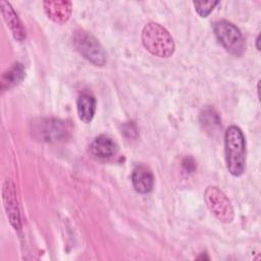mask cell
Masks as SVG:
<instances>
[{"label":"cell","instance_id":"1","mask_svg":"<svg viewBox=\"0 0 261 261\" xmlns=\"http://www.w3.org/2000/svg\"><path fill=\"white\" fill-rule=\"evenodd\" d=\"M225 162L229 173L240 176L245 171L246 165V140L242 129L230 125L224 134Z\"/></svg>","mask_w":261,"mask_h":261},{"label":"cell","instance_id":"2","mask_svg":"<svg viewBox=\"0 0 261 261\" xmlns=\"http://www.w3.org/2000/svg\"><path fill=\"white\" fill-rule=\"evenodd\" d=\"M144 47L153 55L168 58L174 52V41L169 32L157 22L147 23L142 31Z\"/></svg>","mask_w":261,"mask_h":261},{"label":"cell","instance_id":"3","mask_svg":"<svg viewBox=\"0 0 261 261\" xmlns=\"http://www.w3.org/2000/svg\"><path fill=\"white\" fill-rule=\"evenodd\" d=\"M75 49L84 58L96 66H103L107 62V53L100 42L89 32L76 30L72 36Z\"/></svg>","mask_w":261,"mask_h":261},{"label":"cell","instance_id":"4","mask_svg":"<svg viewBox=\"0 0 261 261\" xmlns=\"http://www.w3.org/2000/svg\"><path fill=\"white\" fill-rule=\"evenodd\" d=\"M213 32L223 48L234 56H241L245 49V43L241 31L231 22L221 19L213 23Z\"/></svg>","mask_w":261,"mask_h":261},{"label":"cell","instance_id":"5","mask_svg":"<svg viewBox=\"0 0 261 261\" xmlns=\"http://www.w3.org/2000/svg\"><path fill=\"white\" fill-rule=\"evenodd\" d=\"M204 200L211 213L223 223H229L234 218V211L227 196L217 187L209 186L204 193Z\"/></svg>","mask_w":261,"mask_h":261},{"label":"cell","instance_id":"6","mask_svg":"<svg viewBox=\"0 0 261 261\" xmlns=\"http://www.w3.org/2000/svg\"><path fill=\"white\" fill-rule=\"evenodd\" d=\"M34 136L45 142H60L67 139L69 128L65 121L57 118H42L33 123Z\"/></svg>","mask_w":261,"mask_h":261},{"label":"cell","instance_id":"7","mask_svg":"<svg viewBox=\"0 0 261 261\" xmlns=\"http://www.w3.org/2000/svg\"><path fill=\"white\" fill-rule=\"evenodd\" d=\"M43 6L47 16L55 23L63 24L70 18L72 5L69 1H44Z\"/></svg>","mask_w":261,"mask_h":261},{"label":"cell","instance_id":"8","mask_svg":"<svg viewBox=\"0 0 261 261\" xmlns=\"http://www.w3.org/2000/svg\"><path fill=\"white\" fill-rule=\"evenodd\" d=\"M1 12L3 15V18L9 28L11 34L13 35L14 39L17 41H22L25 39V30L22 25L21 20L19 19L17 13L12 8L11 4L7 1H1Z\"/></svg>","mask_w":261,"mask_h":261},{"label":"cell","instance_id":"9","mask_svg":"<svg viewBox=\"0 0 261 261\" xmlns=\"http://www.w3.org/2000/svg\"><path fill=\"white\" fill-rule=\"evenodd\" d=\"M132 182L134 189L140 194L150 193L154 186V175L145 165H138L132 173Z\"/></svg>","mask_w":261,"mask_h":261},{"label":"cell","instance_id":"10","mask_svg":"<svg viewBox=\"0 0 261 261\" xmlns=\"http://www.w3.org/2000/svg\"><path fill=\"white\" fill-rule=\"evenodd\" d=\"M3 201H4V206L7 211V215L10 219L11 224L13 225V227H15V229L18 228L20 219H19L17 202L15 199L14 186L11 181L6 180L3 186Z\"/></svg>","mask_w":261,"mask_h":261},{"label":"cell","instance_id":"11","mask_svg":"<svg viewBox=\"0 0 261 261\" xmlns=\"http://www.w3.org/2000/svg\"><path fill=\"white\" fill-rule=\"evenodd\" d=\"M90 152L97 158L107 159L114 156L117 152L116 143L106 135H100L92 142Z\"/></svg>","mask_w":261,"mask_h":261},{"label":"cell","instance_id":"12","mask_svg":"<svg viewBox=\"0 0 261 261\" xmlns=\"http://www.w3.org/2000/svg\"><path fill=\"white\" fill-rule=\"evenodd\" d=\"M24 77V67L19 62H14L8 69H6L0 80V87L2 91L10 90L17 86Z\"/></svg>","mask_w":261,"mask_h":261},{"label":"cell","instance_id":"13","mask_svg":"<svg viewBox=\"0 0 261 261\" xmlns=\"http://www.w3.org/2000/svg\"><path fill=\"white\" fill-rule=\"evenodd\" d=\"M76 109L79 118L83 122H91L96 111V99L90 94L81 95L76 102Z\"/></svg>","mask_w":261,"mask_h":261},{"label":"cell","instance_id":"14","mask_svg":"<svg viewBox=\"0 0 261 261\" xmlns=\"http://www.w3.org/2000/svg\"><path fill=\"white\" fill-rule=\"evenodd\" d=\"M200 122L202 127L210 135H214V133L219 130L221 127L220 117L216 110L210 106H207L202 109L200 113Z\"/></svg>","mask_w":261,"mask_h":261},{"label":"cell","instance_id":"15","mask_svg":"<svg viewBox=\"0 0 261 261\" xmlns=\"http://www.w3.org/2000/svg\"><path fill=\"white\" fill-rule=\"evenodd\" d=\"M195 9L201 17H207L214 7L218 4V1H208V2H194Z\"/></svg>","mask_w":261,"mask_h":261},{"label":"cell","instance_id":"16","mask_svg":"<svg viewBox=\"0 0 261 261\" xmlns=\"http://www.w3.org/2000/svg\"><path fill=\"white\" fill-rule=\"evenodd\" d=\"M182 166L186 170H188L189 172H193L196 168V164H195V161L193 160V158L191 157H188L186 158L184 161H182Z\"/></svg>","mask_w":261,"mask_h":261},{"label":"cell","instance_id":"17","mask_svg":"<svg viewBox=\"0 0 261 261\" xmlns=\"http://www.w3.org/2000/svg\"><path fill=\"white\" fill-rule=\"evenodd\" d=\"M259 42H260V36H258V37H257V39H256V48H257V50H260Z\"/></svg>","mask_w":261,"mask_h":261}]
</instances>
